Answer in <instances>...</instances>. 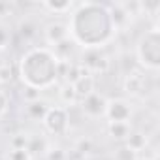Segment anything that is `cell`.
<instances>
[{
    "instance_id": "obj_2",
    "label": "cell",
    "mask_w": 160,
    "mask_h": 160,
    "mask_svg": "<svg viewBox=\"0 0 160 160\" xmlns=\"http://www.w3.org/2000/svg\"><path fill=\"white\" fill-rule=\"evenodd\" d=\"M17 75L25 87L47 91L58 81V58L51 47H32L21 55Z\"/></svg>"
},
{
    "instance_id": "obj_14",
    "label": "cell",
    "mask_w": 160,
    "mask_h": 160,
    "mask_svg": "<svg viewBox=\"0 0 160 160\" xmlns=\"http://www.w3.org/2000/svg\"><path fill=\"white\" fill-rule=\"evenodd\" d=\"M58 100L62 102V108H70V106H75L79 104V98L75 94V89L72 83H62L60 89H58Z\"/></svg>"
},
{
    "instance_id": "obj_22",
    "label": "cell",
    "mask_w": 160,
    "mask_h": 160,
    "mask_svg": "<svg viewBox=\"0 0 160 160\" xmlns=\"http://www.w3.org/2000/svg\"><path fill=\"white\" fill-rule=\"evenodd\" d=\"M28 138H30V136H27V134H15V136L12 138V141H10L12 149H27Z\"/></svg>"
},
{
    "instance_id": "obj_7",
    "label": "cell",
    "mask_w": 160,
    "mask_h": 160,
    "mask_svg": "<svg viewBox=\"0 0 160 160\" xmlns=\"http://www.w3.org/2000/svg\"><path fill=\"white\" fill-rule=\"evenodd\" d=\"M104 119L108 122H130L132 119V104L124 98H111L106 102Z\"/></svg>"
},
{
    "instance_id": "obj_19",
    "label": "cell",
    "mask_w": 160,
    "mask_h": 160,
    "mask_svg": "<svg viewBox=\"0 0 160 160\" xmlns=\"http://www.w3.org/2000/svg\"><path fill=\"white\" fill-rule=\"evenodd\" d=\"M45 160H66V152L60 149V147H47L45 152H43Z\"/></svg>"
},
{
    "instance_id": "obj_10",
    "label": "cell",
    "mask_w": 160,
    "mask_h": 160,
    "mask_svg": "<svg viewBox=\"0 0 160 160\" xmlns=\"http://www.w3.org/2000/svg\"><path fill=\"white\" fill-rule=\"evenodd\" d=\"M72 85H73V89H75V94H77L79 102H81L85 96H89V94H92V92L96 91V79H94V75L85 73V75L79 77V79H75Z\"/></svg>"
},
{
    "instance_id": "obj_8",
    "label": "cell",
    "mask_w": 160,
    "mask_h": 160,
    "mask_svg": "<svg viewBox=\"0 0 160 160\" xmlns=\"http://www.w3.org/2000/svg\"><path fill=\"white\" fill-rule=\"evenodd\" d=\"M106 102H108V98L102 92L94 91L92 94L85 96L81 102H79V106H81V111H83L85 117H89V119H100V117H104Z\"/></svg>"
},
{
    "instance_id": "obj_21",
    "label": "cell",
    "mask_w": 160,
    "mask_h": 160,
    "mask_svg": "<svg viewBox=\"0 0 160 160\" xmlns=\"http://www.w3.org/2000/svg\"><path fill=\"white\" fill-rule=\"evenodd\" d=\"M10 42H12V32H10V28H8L6 25L0 23V51L8 49Z\"/></svg>"
},
{
    "instance_id": "obj_9",
    "label": "cell",
    "mask_w": 160,
    "mask_h": 160,
    "mask_svg": "<svg viewBox=\"0 0 160 160\" xmlns=\"http://www.w3.org/2000/svg\"><path fill=\"white\" fill-rule=\"evenodd\" d=\"M43 38L49 45H58L60 42H64L66 38H70L68 34V25L64 21H51L49 25H45L43 28Z\"/></svg>"
},
{
    "instance_id": "obj_11",
    "label": "cell",
    "mask_w": 160,
    "mask_h": 160,
    "mask_svg": "<svg viewBox=\"0 0 160 160\" xmlns=\"http://www.w3.org/2000/svg\"><path fill=\"white\" fill-rule=\"evenodd\" d=\"M47 109H49V104H47L45 100H42V98L25 104V113H27V117L32 119V121H43Z\"/></svg>"
},
{
    "instance_id": "obj_26",
    "label": "cell",
    "mask_w": 160,
    "mask_h": 160,
    "mask_svg": "<svg viewBox=\"0 0 160 160\" xmlns=\"http://www.w3.org/2000/svg\"><path fill=\"white\" fill-rule=\"evenodd\" d=\"M91 147V141L89 139H83V141H79V145H77V151L79 152H87V149Z\"/></svg>"
},
{
    "instance_id": "obj_25",
    "label": "cell",
    "mask_w": 160,
    "mask_h": 160,
    "mask_svg": "<svg viewBox=\"0 0 160 160\" xmlns=\"http://www.w3.org/2000/svg\"><path fill=\"white\" fill-rule=\"evenodd\" d=\"M12 12H13L12 2H0V15H10Z\"/></svg>"
},
{
    "instance_id": "obj_4",
    "label": "cell",
    "mask_w": 160,
    "mask_h": 160,
    "mask_svg": "<svg viewBox=\"0 0 160 160\" xmlns=\"http://www.w3.org/2000/svg\"><path fill=\"white\" fill-rule=\"evenodd\" d=\"M42 124L51 136H64L70 128V113L62 106H49Z\"/></svg>"
},
{
    "instance_id": "obj_17",
    "label": "cell",
    "mask_w": 160,
    "mask_h": 160,
    "mask_svg": "<svg viewBox=\"0 0 160 160\" xmlns=\"http://www.w3.org/2000/svg\"><path fill=\"white\" fill-rule=\"evenodd\" d=\"M115 160H138V152L132 151L128 145H121L115 151Z\"/></svg>"
},
{
    "instance_id": "obj_20",
    "label": "cell",
    "mask_w": 160,
    "mask_h": 160,
    "mask_svg": "<svg viewBox=\"0 0 160 160\" xmlns=\"http://www.w3.org/2000/svg\"><path fill=\"white\" fill-rule=\"evenodd\" d=\"M6 160H32V154L28 152V149H12Z\"/></svg>"
},
{
    "instance_id": "obj_24",
    "label": "cell",
    "mask_w": 160,
    "mask_h": 160,
    "mask_svg": "<svg viewBox=\"0 0 160 160\" xmlns=\"http://www.w3.org/2000/svg\"><path fill=\"white\" fill-rule=\"evenodd\" d=\"M23 98H25V102H32V100H38V98H40V91H36V89H28V87H25V92H23Z\"/></svg>"
},
{
    "instance_id": "obj_3",
    "label": "cell",
    "mask_w": 160,
    "mask_h": 160,
    "mask_svg": "<svg viewBox=\"0 0 160 160\" xmlns=\"http://www.w3.org/2000/svg\"><path fill=\"white\" fill-rule=\"evenodd\" d=\"M136 58L143 72H158L160 68V28L154 25L145 30L136 43Z\"/></svg>"
},
{
    "instance_id": "obj_6",
    "label": "cell",
    "mask_w": 160,
    "mask_h": 160,
    "mask_svg": "<svg viewBox=\"0 0 160 160\" xmlns=\"http://www.w3.org/2000/svg\"><path fill=\"white\" fill-rule=\"evenodd\" d=\"M124 92L132 98H145L151 91H152V83L151 77L143 72V70H134L124 77Z\"/></svg>"
},
{
    "instance_id": "obj_1",
    "label": "cell",
    "mask_w": 160,
    "mask_h": 160,
    "mask_svg": "<svg viewBox=\"0 0 160 160\" xmlns=\"http://www.w3.org/2000/svg\"><path fill=\"white\" fill-rule=\"evenodd\" d=\"M70 13L68 34L81 49H104L117 32L108 4L81 2Z\"/></svg>"
},
{
    "instance_id": "obj_18",
    "label": "cell",
    "mask_w": 160,
    "mask_h": 160,
    "mask_svg": "<svg viewBox=\"0 0 160 160\" xmlns=\"http://www.w3.org/2000/svg\"><path fill=\"white\" fill-rule=\"evenodd\" d=\"M13 81V68L10 64H0V85H8Z\"/></svg>"
},
{
    "instance_id": "obj_12",
    "label": "cell",
    "mask_w": 160,
    "mask_h": 160,
    "mask_svg": "<svg viewBox=\"0 0 160 160\" xmlns=\"http://www.w3.org/2000/svg\"><path fill=\"white\" fill-rule=\"evenodd\" d=\"M130 134H132L130 122H108V136L111 139L126 143V139H128Z\"/></svg>"
},
{
    "instance_id": "obj_15",
    "label": "cell",
    "mask_w": 160,
    "mask_h": 160,
    "mask_svg": "<svg viewBox=\"0 0 160 160\" xmlns=\"http://www.w3.org/2000/svg\"><path fill=\"white\" fill-rule=\"evenodd\" d=\"M19 34H21L25 40L34 38V36L38 34V25H36V21H32V19L25 17V19L19 23Z\"/></svg>"
},
{
    "instance_id": "obj_23",
    "label": "cell",
    "mask_w": 160,
    "mask_h": 160,
    "mask_svg": "<svg viewBox=\"0 0 160 160\" xmlns=\"http://www.w3.org/2000/svg\"><path fill=\"white\" fill-rule=\"evenodd\" d=\"M8 109H10V98L2 89H0V117H4L8 113Z\"/></svg>"
},
{
    "instance_id": "obj_5",
    "label": "cell",
    "mask_w": 160,
    "mask_h": 160,
    "mask_svg": "<svg viewBox=\"0 0 160 160\" xmlns=\"http://www.w3.org/2000/svg\"><path fill=\"white\" fill-rule=\"evenodd\" d=\"M77 62L91 75H100L109 70V57L104 49H83L77 57Z\"/></svg>"
},
{
    "instance_id": "obj_13",
    "label": "cell",
    "mask_w": 160,
    "mask_h": 160,
    "mask_svg": "<svg viewBox=\"0 0 160 160\" xmlns=\"http://www.w3.org/2000/svg\"><path fill=\"white\" fill-rule=\"evenodd\" d=\"M42 8L53 15H64L73 10V2H70V0H45V2H42Z\"/></svg>"
},
{
    "instance_id": "obj_16",
    "label": "cell",
    "mask_w": 160,
    "mask_h": 160,
    "mask_svg": "<svg viewBox=\"0 0 160 160\" xmlns=\"http://www.w3.org/2000/svg\"><path fill=\"white\" fill-rule=\"evenodd\" d=\"M124 145H128L132 151H141L143 147H145V136L143 134H138V132H132L130 136H128V139H126V143Z\"/></svg>"
}]
</instances>
